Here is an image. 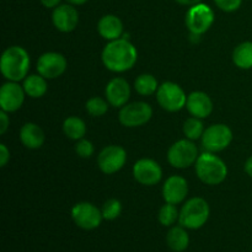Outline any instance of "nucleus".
Returning <instances> with one entry per match:
<instances>
[{
  "mask_svg": "<svg viewBox=\"0 0 252 252\" xmlns=\"http://www.w3.org/2000/svg\"><path fill=\"white\" fill-rule=\"evenodd\" d=\"M102 63L113 73H125L135 65L138 61L137 48L126 37L110 41L101 54Z\"/></svg>",
  "mask_w": 252,
  "mask_h": 252,
  "instance_id": "1",
  "label": "nucleus"
},
{
  "mask_svg": "<svg viewBox=\"0 0 252 252\" xmlns=\"http://www.w3.org/2000/svg\"><path fill=\"white\" fill-rule=\"evenodd\" d=\"M30 56L25 48L20 46L9 47L0 59V70L2 76L9 81L25 80L30 70Z\"/></svg>",
  "mask_w": 252,
  "mask_h": 252,
  "instance_id": "2",
  "label": "nucleus"
},
{
  "mask_svg": "<svg viewBox=\"0 0 252 252\" xmlns=\"http://www.w3.org/2000/svg\"><path fill=\"white\" fill-rule=\"evenodd\" d=\"M196 174L202 182L209 186L221 184L228 176L225 162L214 153H203L196 161Z\"/></svg>",
  "mask_w": 252,
  "mask_h": 252,
  "instance_id": "3",
  "label": "nucleus"
},
{
  "mask_svg": "<svg viewBox=\"0 0 252 252\" xmlns=\"http://www.w3.org/2000/svg\"><path fill=\"white\" fill-rule=\"evenodd\" d=\"M211 214V208L207 201L201 197L189 199L180 211L179 223L189 230H197L207 223Z\"/></svg>",
  "mask_w": 252,
  "mask_h": 252,
  "instance_id": "4",
  "label": "nucleus"
},
{
  "mask_svg": "<svg viewBox=\"0 0 252 252\" xmlns=\"http://www.w3.org/2000/svg\"><path fill=\"white\" fill-rule=\"evenodd\" d=\"M198 157L196 144L189 139H181L174 143L167 152V161L176 169H186L196 164Z\"/></svg>",
  "mask_w": 252,
  "mask_h": 252,
  "instance_id": "5",
  "label": "nucleus"
},
{
  "mask_svg": "<svg viewBox=\"0 0 252 252\" xmlns=\"http://www.w3.org/2000/svg\"><path fill=\"white\" fill-rule=\"evenodd\" d=\"M157 100L161 108L169 112H177L186 107L187 96L184 89L176 83L166 81L161 84L157 91Z\"/></svg>",
  "mask_w": 252,
  "mask_h": 252,
  "instance_id": "6",
  "label": "nucleus"
},
{
  "mask_svg": "<svg viewBox=\"0 0 252 252\" xmlns=\"http://www.w3.org/2000/svg\"><path fill=\"white\" fill-rule=\"evenodd\" d=\"M214 22V12L211 6L206 4L193 5L186 14V26L192 34L201 36L206 33Z\"/></svg>",
  "mask_w": 252,
  "mask_h": 252,
  "instance_id": "7",
  "label": "nucleus"
},
{
  "mask_svg": "<svg viewBox=\"0 0 252 252\" xmlns=\"http://www.w3.org/2000/svg\"><path fill=\"white\" fill-rule=\"evenodd\" d=\"M153 117V108L149 103L138 101V102L127 103L121 107L120 120L121 125L128 128H135L144 126Z\"/></svg>",
  "mask_w": 252,
  "mask_h": 252,
  "instance_id": "8",
  "label": "nucleus"
},
{
  "mask_svg": "<svg viewBox=\"0 0 252 252\" xmlns=\"http://www.w3.org/2000/svg\"><path fill=\"white\" fill-rule=\"evenodd\" d=\"M202 145L209 153H219L226 149L233 140V132L223 123L213 125L204 130L202 135Z\"/></svg>",
  "mask_w": 252,
  "mask_h": 252,
  "instance_id": "9",
  "label": "nucleus"
},
{
  "mask_svg": "<svg viewBox=\"0 0 252 252\" xmlns=\"http://www.w3.org/2000/svg\"><path fill=\"white\" fill-rule=\"evenodd\" d=\"M71 218L74 223L84 230H94L98 228L102 221V212L95 204L80 202L71 208Z\"/></svg>",
  "mask_w": 252,
  "mask_h": 252,
  "instance_id": "10",
  "label": "nucleus"
},
{
  "mask_svg": "<svg viewBox=\"0 0 252 252\" xmlns=\"http://www.w3.org/2000/svg\"><path fill=\"white\" fill-rule=\"evenodd\" d=\"M127 161V153L120 145H108L101 150L97 164L103 174L112 175L120 171Z\"/></svg>",
  "mask_w": 252,
  "mask_h": 252,
  "instance_id": "11",
  "label": "nucleus"
},
{
  "mask_svg": "<svg viewBox=\"0 0 252 252\" xmlns=\"http://www.w3.org/2000/svg\"><path fill=\"white\" fill-rule=\"evenodd\" d=\"M66 59L57 52H47L39 57L37 62V71L46 79L59 78L66 70Z\"/></svg>",
  "mask_w": 252,
  "mask_h": 252,
  "instance_id": "12",
  "label": "nucleus"
},
{
  "mask_svg": "<svg viewBox=\"0 0 252 252\" xmlns=\"http://www.w3.org/2000/svg\"><path fill=\"white\" fill-rule=\"evenodd\" d=\"M133 176L144 186H154L162 177V169L155 160L140 159L133 166Z\"/></svg>",
  "mask_w": 252,
  "mask_h": 252,
  "instance_id": "13",
  "label": "nucleus"
},
{
  "mask_svg": "<svg viewBox=\"0 0 252 252\" xmlns=\"http://www.w3.org/2000/svg\"><path fill=\"white\" fill-rule=\"evenodd\" d=\"M24 86H20L16 81H7L0 89V106L7 113L20 110L25 101Z\"/></svg>",
  "mask_w": 252,
  "mask_h": 252,
  "instance_id": "14",
  "label": "nucleus"
},
{
  "mask_svg": "<svg viewBox=\"0 0 252 252\" xmlns=\"http://www.w3.org/2000/svg\"><path fill=\"white\" fill-rule=\"evenodd\" d=\"M52 21L58 31L68 33L74 31L79 24V12L71 4L59 5L52 14Z\"/></svg>",
  "mask_w": 252,
  "mask_h": 252,
  "instance_id": "15",
  "label": "nucleus"
},
{
  "mask_svg": "<svg viewBox=\"0 0 252 252\" xmlns=\"http://www.w3.org/2000/svg\"><path fill=\"white\" fill-rule=\"evenodd\" d=\"M189 193V184L182 176H170L162 187V197L166 203L180 204L185 201Z\"/></svg>",
  "mask_w": 252,
  "mask_h": 252,
  "instance_id": "16",
  "label": "nucleus"
},
{
  "mask_svg": "<svg viewBox=\"0 0 252 252\" xmlns=\"http://www.w3.org/2000/svg\"><path fill=\"white\" fill-rule=\"evenodd\" d=\"M106 98L113 107H123L130 97V86L123 78H113L106 86Z\"/></svg>",
  "mask_w": 252,
  "mask_h": 252,
  "instance_id": "17",
  "label": "nucleus"
},
{
  "mask_svg": "<svg viewBox=\"0 0 252 252\" xmlns=\"http://www.w3.org/2000/svg\"><path fill=\"white\" fill-rule=\"evenodd\" d=\"M186 107L192 117L207 118L213 111V102L211 97L203 91H193L187 96Z\"/></svg>",
  "mask_w": 252,
  "mask_h": 252,
  "instance_id": "18",
  "label": "nucleus"
},
{
  "mask_svg": "<svg viewBox=\"0 0 252 252\" xmlns=\"http://www.w3.org/2000/svg\"><path fill=\"white\" fill-rule=\"evenodd\" d=\"M97 31L105 39L115 41V39L122 38L123 34V24L120 17L116 15H105L100 19L97 24Z\"/></svg>",
  "mask_w": 252,
  "mask_h": 252,
  "instance_id": "19",
  "label": "nucleus"
},
{
  "mask_svg": "<svg viewBox=\"0 0 252 252\" xmlns=\"http://www.w3.org/2000/svg\"><path fill=\"white\" fill-rule=\"evenodd\" d=\"M20 140L29 149H39L44 143V132L36 123H26L20 130Z\"/></svg>",
  "mask_w": 252,
  "mask_h": 252,
  "instance_id": "20",
  "label": "nucleus"
},
{
  "mask_svg": "<svg viewBox=\"0 0 252 252\" xmlns=\"http://www.w3.org/2000/svg\"><path fill=\"white\" fill-rule=\"evenodd\" d=\"M166 244L174 252H184L189 245V235L182 225L172 226L166 235Z\"/></svg>",
  "mask_w": 252,
  "mask_h": 252,
  "instance_id": "21",
  "label": "nucleus"
},
{
  "mask_svg": "<svg viewBox=\"0 0 252 252\" xmlns=\"http://www.w3.org/2000/svg\"><path fill=\"white\" fill-rule=\"evenodd\" d=\"M24 90L26 95H29L32 98H39L44 96L47 93V81L46 78L42 75H27L24 80Z\"/></svg>",
  "mask_w": 252,
  "mask_h": 252,
  "instance_id": "22",
  "label": "nucleus"
},
{
  "mask_svg": "<svg viewBox=\"0 0 252 252\" xmlns=\"http://www.w3.org/2000/svg\"><path fill=\"white\" fill-rule=\"evenodd\" d=\"M233 62L238 68L248 69L252 68V42L246 41L239 44L233 52Z\"/></svg>",
  "mask_w": 252,
  "mask_h": 252,
  "instance_id": "23",
  "label": "nucleus"
},
{
  "mask_svg": "<svg viewBox=\"0 0 252 252\" xmlns=\"http://www.w3.org/2000/svg\"><path fill=\"white\" fill-rule=\"evenodd\" d=\"M63 130L69 139L80 140L86 134V125L81 118L73 116L64 121Z\"/></svg>",
  "mask_w": 252,
  "mask_h": 252,
  "instance_id": "24",
  "label": "nucleus"
},
{
  "mask_svg": "<svg viewBox=\"0 0 252 252\" xmlns=\"http://www.w3.org/2000/svg\"><path fill=\"white\" fill-rule=\"evenodd\" d=\"M134 89L138 94L143 96H150L159 89L158 80L152 74H142L134 81Z\"/></svg>",
  "mask_w": 252,
  "mask_h": 252,
  "instance_id": "25",
  "label": "nucleus"
},
{
  "mask_svg": "<svg viewBox=\"0 0 252 252\" xmlns=\"http://www.w3.org/2000/svg\"><path fill=\"white\" fill-rule=\"evenodd\" d=\"M204 130L206 129H204L203 122L201 121V118L191 117L184 125V133L187 139L189 140H197L202 138Z\"/></svg>",
  "mask_w": 252,
  "mask_h": 252,
  "instance_id": "26",
  "label": "nucleus"
},
{
  "mask_svg": "<svg viewBox=\"0 0 252 252\" xmlns=\"http://www.w3.org/2000/svg\"><path fill=\"white\" fill-rule=\"evenodd\" d=\"M179 217H180V212L177 211L176 204L166 203L160 208L158 218H159V221L161 225L171 226L179 220Z\"/></svg>",
  "mask_w": 252,
  "mask_h": 252,
  "instance_id": "27",
  "label": "nucleus"
},
{
  "mask_svg": "<svg viewBox=\"0 0 252 252\" xmlns=\"http://www.w3.org/2000/svg\"><path fill=\"white\" fill-rule=\"evenodd\" d=\"M108 101L103 100L102 97H91L86 102V111L94 117H101L108 111Z\"/></svg>",
  "mask_w": 252,
  "mask_h": 252,
  "instance_id": "28",
  "label": "nucleus"
},
{
  "mask_svg": "<svg viewBox=\"0 0 252 252\" xmlns=\"http://www.w3.org/2000/svg\"><path fill=\"white\" fill-rule=\"evenodd\" d=\"M101 212H102V217L105 220H115L122 213V204L118 199L111 198L103 203Z\"/></svg>",
  "mask_w": 252,
  "mask_h": 252,
  "instance_id": "29",
  "label": "nucleus"
},
{
  "mask_svg": "<svg viewBox=\"0 0 252 252\" xmlns=\"http://www.w3.org/2000/svg\"><path fill=\"white\" fill-rule=\"evenodd\" d=\"M75 152L76 154L79 155L83 159H88V158H91V155L95 152V148H94V144L88 139H80L78 140L75 145Z\"/></svg>",
  "mask_w": 252,
  "mask_h": 252,
  "instance_id": "30",
  "label": "nucleus"
},
{
  "mask_svg": "<svg viewBox=\"0 0 252 252\" xmlns=\"http://www.w3.org/2000/svg\"><path fill=\"white\" fill-rule=\"evenodd\" d=\"M217 6L225 12L236 11L243 4V0H214Z\"/></svg>",
  "mask_w": 252,
  "mask_h": 252,
  "instance_id": "31",
  "label": "nucleus"
},
{
  "mask_svg": "<svg viewBox=\"0 0 252 252\" xmlns=\"http://www.w3.org/2000/svg\"><path fill=\"white\" fill-rule=\"evenodd\" d=\"M10 126V118L7 116V112L0 111V134H4Z\"/></svg>",
  "mask_w": 252,
  "mask_h": 252,
  "instance_id": "32",
  "label": "nucleus"
},
{
  "mask_svg": "<svg viewBox=\"0 0 252 252\" xmlns=\"http://www.w3.org/2000/svg\"><path fill=\"white\" fill-rule=\"evenodd\" d=\"M10 160V152L5 144H0V166L4 167Z\"/></svg>",
  "mask_w": 252,
  "mask_h": 252,
  "instance_id": "33",
  "label": "nucleus"
},
{
  "mask_svg": "<svg viewBox=\"0 0 252 252\" xmlns=\"http://www.w3.org/2000/svg\"><path fill=\"white\" fill-rule=\"evenodd\" d=\"M39 1L44 7H48V9H56L61 5V0H39Z\"/></svg>",
  "mask_w": 252,
  "mask_h": 252,
  "instance_id": "34",
  "label": "nucleus"
},
{
  "mask_svg": "<svg viewBox=\"0 0 252 252\" xmlns=\"http://www.w3.org/2000/svg\"><path fill=\"white\" fill-rule=\"evenodd\" d=\"M180 5H186V6H193V5L199 4L202 0H175Z\"/></svg>",
  "mask_w": 252,
  "mask_h": 252,
  "instance_id": "35",
  "label": "nucleus"
},
{
  "mask_svg": "<svg viewBox=\"0 0 252 252\" xmlns=\"http://www.w3.org/2000/svg\"><path fill=\"white\" fill-rule=\"evenodd\" d=\"M245 171L246 174L249 175V176L252 177V155L250 158H249L248 160H246L245 162Z\"/></svg>",
  "mask_w": 252,
  "mask_h": 252,
  "instance_id": "36",
  "label": "nucleus"
},
{
  "mask_svg": "<svg viewBox=\"0 0 252 252\" xmlns=\"http://www.w3.org/2000/svg\"><path fill=\"white\" fill-rule=\"evenodd\" d=\"M66 1L71 5H83V4H85L88 0H66Z\"/></svg>",
  "mask_w": 252,
  "mask_h": 252,
  "instance_id": "37",
  "label": "nucleus"
}]
</instances>
